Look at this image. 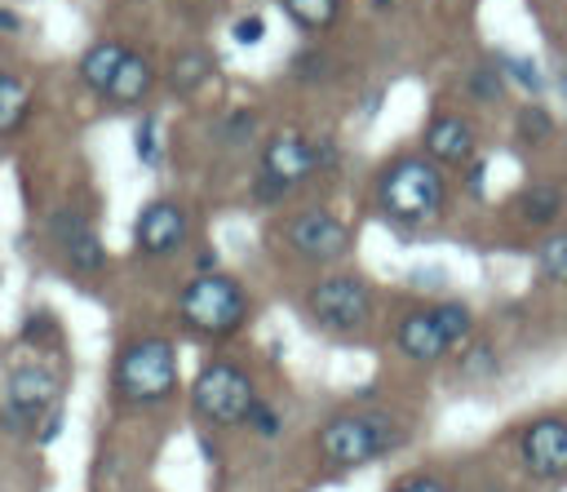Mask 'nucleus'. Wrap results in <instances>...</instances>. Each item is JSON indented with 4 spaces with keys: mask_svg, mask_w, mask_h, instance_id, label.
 <instances>
[{
    "mask_svg": "<svg viewBox=\"0 0 567 492\" xmlns=\"http://www.w3.org/2000/svg\"><path fill=\"white\" fill-rule=\"evenodd\" d=\"M425 155L443 168H461V164H470L474 160V124L465 120V115H434L430 124H425Z\"/></svg>",
    "mask_w": 567,
    "mask_h": 492,
    "instance_id": "obj_12",
    "label": "nucleus"
},
{
    "mask_svg": "<svg viewBox=\"0 0 567 492\" xmlns=\"http://www.w3.org/2000/svg\"><path fill=\"white\" fill-rule=\"evenodd\" d=\"M27 106H31L27 80L13 71H0V133H13L27 120Z\"/></svg>",
    "mask_w": 567,
    "mask_h": 492,
    "instance_id": "obj_19",
    "label": "nucleus"
},
{
    "mask_svg": "<svg viewBox=\"0 0 567 492\" xmlns=\"http://www.w3.org/2000/svg\"><path fill=\"white\" fill-rule=\"evenodd\" d=\"M18 27H22V18L13 9H0V31H18Z\"/></svg>",
    "mask_w": 567,
    "mask_h": 492,
    "instance_id": "obj_35",
    "label": "nucleus"
},
{
    "mask_svg": "<svg viewBox=\"0 0 567 492\" xmlns=\"http://www.w3.org/2000/svg\"><path fill=\"white\" fill-rule=\"evenodd\" d=\"M505 71L518 80V89H527V93H540L545 89V75L536 71V62H527V58H505Z\"/></svg>",
    "mask_w": 567,
    "mask_h": 492,
    "instance_id": "obj_29",
    "label": "nucleus"
},
{
    "mask_svg": "<svg viewBox=\"0 0 567 492\" xmlns=\"http://www.w3.org/2000/svg\"><path fill=\"white\" fill-rule=\"evenodd\" d=\"M248 426L257 430V434H279V412L270 408V403H252V412H248Z\"/></svg>",
    "mask_w": 567,
    "mask_h": 492,
    "instance_id": "obj_31",
    "label": "nucleus"
},
{
    "mask_svg": "<svg viewBox=\"0 0 567 492\" xmlns=\"http://www.w3.org/2000/svg\"><path fill=\"white\" fill-rule=\"evenodd\" d=\"M279 4L301 31H328L341 13V0H279Z\"/></svg>",
    "mask_w": 567,
    "mask_h": 492,
    "instance_id": "obj_20",
    "label": "nucleus"
},
{
    "mask_svg": "<svg viewBox=\"0 0 567 492\" xmlns=\"http://www.w3.org/2000/svg\"><path fill=\"white\" fill-rule=\"evenodd\" d=\"M536 270L549 284H567V230H554L536 244Z\"/></svg>",
    "mask_w": 567,
    "mask_h": 492,
    "instance_id": "obj_21",
    "label": "nucleus"
},
{
    "mask_svg": "<svg viewBox=\"0 0 567 492\" xmlns=\"http://www.w3.org/2000/svg\"><path fill=\"white\" fill-rule=\"evenodd\" d=\"M430 315H434V324H439V332H443L447 350L470 341V324H474V319H470V310H465L461 301H439Z\"/></svg>",
    "mask_w": 567,
    "mask_h": 492,
    "instance_id": "obj_23",
    "label": "nucleus"
},
{
    "mask_svg": "<svg viewBox=\"0 0 567 492\" xmlns=\"http://www.w3.org/2000/svg\"><path fill=\"white\" fill-rule=\"evenodd\" d=\"M4 399H9V412L13 421H35V417H49L53 403H58V372L49 363H13L4 372Z\"/></svg>",
    "mask_w": 567,
    "mask_h": 492,
    "instance_id": "obj_8",
    "label": "nucleus"
},
{
    "mask_svg": "<svg viewBox=\"0 0 567 492\" xmlns=\"http://www.w3.org/2000/svg\"><path fill=\"white\" fill-rule=\"evenodd\" d=\"M190 403L208 426H244L257 394L239 363H208L190 386Z\"/></svg>",
    "mask_w": 567,
    "mask_h": 492,
    "instance_id": "obj_5",
    "label": "nucleus"
},
{
    "mask_svg": "<svg viewBox=\"0 0 567 492\" xmlns=\"http://www.w3.org/2000/svg\"><path fill=\"white\" fill-rule=\"evenodd\" d=\"M403 492H452V488H447V479H439V474H412V479L403 483Z\"/></svg>",
    "mask_w": 567,
    "mask_h": 492,
    "instance_id": "obj_33",
    "label": "nucleus"
},
{
    "mask_svg": "<svg viewBox=\"0 0 567 492\" xmlns=\"http://www.w3.org/2000/svg\"><path fill=\"white\" fill-rule=\"evenodd\" d=\"M58 434H62V412H49V417H44V426L35 430V443H40V448H49Z\"/></svg>",
    "mask_w": 567,
    "mask_h": 492,
    "instance_id": "obj_34",
    "label": "nucleus"
},
{
    "mask_svg": "<svg viewBox=\"0 0 567 492\" xmlns=\"http://www.w3.org/2000/svg\"><path fill=\"white\" fill-rule=\"evenodd\" d=\"M306 310L328 328V332H359L372 315V288L354 275H323L306 293Z\"/></svg>",
    "mask_w": 567,
    "mask_h": 492,
    "instance_id": "obj_6",
    "label": "nucleus"
},
{
    "mask_svg": "<svg viewBox=\"0 0 567 492\" xmlns=\"http://www.w3.org/2000/svg\"><path fill=\"white\" fill-rule=\"evenodd\" d=\"M120 106H137L146 93H151V62L142 58V53H128L124 62H120V71H115V80H111V89H106Z\"/></svg>",
    "mask_w": 567,
    "mask_h": 492,
    "instance_id": "obj_18",
    "label": "nucleus"
},
{
    "mask_svg": "<svg viewBox=\"0 0 567 492\" xmlns=\"http://www.w3.org/2000/svg\"><path fill=\"white\" fill-rule=\"evenodd\" d=\"M377 4H394V0H377Z\"/></svg>",
    "mask_w": 567,
    "mask_h": 492,
    "instance_id": "obj_38",
    "label": "nucleus"
},
{
    "mask_svg": "<svg viewBox=\"0 0 567 492\" xmlns=\"http://www.w3.org/2000/svg\"><path fill=\"white\" fill-rule=\"evenodd\" d=\"M523 465L536 479H563L567 474V421L563 417H536L518 430Z\"/></svg>",
    "mask_w": 567,
    "mask_h": 492,
    "instance_id": "obj_9",
    "label": "nucleus"
},
{
    "mask_svg": "<svg viewBox=\"0 0 567 492\" xmlns=\"http://www.w3.org/2000/svg\"><path fill=\"white\" fill-rule=\"evenodd\" d=\"M474 368H483V377L496 372V355H492V346H478V350L465 355V372H474Z\"/></svg>",
    "mask_w": 567,
    "mask_h": 492,
    "instance_id": "obj_32",
    "label": "nucleus"
},
{
    "mask_svg": "<svg viewBox=\"0 0 567 492\" xmlns=\"http://www.w3.org/2000/svg\"><path fill=\"white\" fill-rule=\"evenodd\" d=\"M443 168L430 160V155H399L381 168L377 177V204L385 217L412 226V222H425L443 208Z\"/></svg>",
    "mask_w": 567,
    "mask_h": 492,
    "instance_id": "obj_1",
    "label": "nucleus"
},
{
    "mask_svg": "<svg viewBox=\"0 0 567 492\" xmlns=\"http://www.w3.org/2000/svg\"><path fill=\"white\" fill-rule=\"evenodd\" d=\"M44 230L75 270H102L106 266V248H102L97 230L89 226V217L80 208H53L44 217Z\"/></svg>",
    "mask_w": 567,
    "mask_h": 492,
    "instance_id": "obj_10",
    "label": "nucleus"
},
{
    "mask_svg": "<svg viewBox=\"0 0 567 492\" xmlns=\"http://www.w3.org/2000/svg\"><path fill=\"white\" fill-rule=\"evenodd\" d=\"M111 390L120 403L146 408V403H164L177 390V350L164 337H137L115 355L111 368Z\"/></svg>",
    "mask_w": 567,
    "mask_h": 492,
    "instance_id": "obj_2",
    "label": "nucleus"
},
{
    "mask_svg": "<svg viewBox=\"0 0 567 492\" xmlns=\"http://www.w3.org/2000/svg\"><path fill=\"white\" fill-rule=\"evenodd\" d=\"M514 129H518V137H523L527 146H540V142H549V133H554V115H549L545 106L527 102V106H518Z\"/></svg>",
    "mask_w": 567,
    "mask_h": 492,
    "instance_id": "obj_24",
    "label": "nucleus"
},
{
    "mask_svg": "<svg viewBox=\"0 0 567 492\" xmlns=\"http://www.w3.org/2000/svg\"><path fill=\"white\" fill-rule=\"evenodd\" d=\"M261 168L275 173L279 182H288V186H297V182H306L323 164H319V146L310 137H301V133H275L270 146H266V155H261Z\"/></svg>",
    "mask_w": 567,
    "mask_h": 492,
    "instance_id": "obj_13",
    "label": "nucleus"
},
{
    "mask_svg": "<svg viewBox=\"0 0 567 492\" xmlns=\"http://www.w3.org/2000/svg\"><path fill=\"white\" fill-rule=\"evenodd\" d=\"M124 58H128V49H124V44H115V40H97V44H89V49H84V58H80V80H84L89 89L106 93Z\"/></svg>",
    "mask_w": 567,
    "mask_h": 492,
    "instance_id": "obj_16",
    "label": "nucleus"
},
{
    "mask_svg": "<svg viewBox=\"0 0 567 492\" xmlns=\"http://www.w3.org/2000/svg\"><path fill=\"white\" fill-rule=\"evenodd\" d=\"M213 66H217V62H213L208 49H182V53H173V62H168V89H173V93H195V89L208 84Z\"/></svg>",
    "mask_w": 567,
    "mask_h": 492,
    "instance_id": "obj_17",
    "label": "nucleus"
},
{
    "mask_svg": "<svg viewBox=\"0 0 567 492\" xmlns=\"http://www.w3.org/2000/svg\"><path fill=\"white\" fill-rule=\"evenodd\" d=\"M563 208H567V195L554 182H532L518 191V217L532 226H554L563 217Z\"/></svg>",
    "mask_w": 567,
    "mask_h": 492,
    "instance_id": "obj_15",
    "label": "nucleus"
},
{
    "mask_svg": "<svg viewBox=\"0 0 567 492\" xmlns=\"http://www.w3.org/2000/svg\"><path fill=\"white\" fill-rule=\"evenodd\" d=\"M177 310H182L186 328H195L204 337H230L248 319V297L226 275H199V279H190L182 288Z\"/></svg>",
    "mask_w": 567,
    "mask_h": 492,
    "instance_id": "obj_3",
    "label": "nucleus"
},
{
    "mask_svg": "<svg viewBox=\"0 0 567 492\" xmlns=\"http://www.w3.org/2000/svg\"><path fill=\"white\" fill-rule=\"evenodd\" d=\"M186 230H190V222H186V213H182L173 199H151V204L137 213V222H133V239H137V248H142L146 257H168V253H177V248L186 244Z\"/></svg>",
    "mask_w": 567,
    "mask_h": 492,
    "instance_id": "obj_11",
    "label": "nucleus"
},
{
    "mask_svg": "<svg viewBox=\"0 0 567 492\" xmlns=\"http://www.w3.org/2000/svg\"><path fill=\"white\" fill-rule=\"evenodd\" d=\"M465 93H470L474 102H483V106L501 102V93H505V75L496 71V62H474V66L465 71Z\"/></svg>",
    "mask_w": 567,
    "mask_h": 492,
    "instance_id": "obj_22",
    "label": "nucleus"
},
{
    "mask_svg": "<svg viewBox=\"0 0 567 492\" xmlns=\"http://www.w3.org/2000/svg\"><path fill=\"white\" fill-rule=\"evenodd\" d=\"M58 319L49 315V310H31L27 319H22V341L27 346H40V350H53L58 346Z\"/></svg>",
    "mask_w": 567,
    "mask_h": 492,
    "instance_id": "obj_25",
    "label": "nucleus"
},
{
    "mask_svg": "<svg viewBox=\"0 0 567 492\" xmlns=\"http://www.w3.org/2000/svg\"><path fill=\"white\" fill-rule=\"evenodd\" d=\"M133 146H137V160H142L146 168L159 164V120H155V115H146V120L133 129Z\"/></svg>",
    "mask_w": 567,
    "mask_h": 492,
    "instance_id": "obj_27",
    "label": "nucleus"
},
{
    "mask_svg": "<svg viewBox=\"0 0 567 492\" xmlns=\"http://www.w3.org/2000/svg\"><path fill=\"white\" fill-rule=\"evenodd\" d=\"M284 191H288V182H279L275 173L257 168V177H252V199L257 204H275V199H284Z\"/></svg>",
    "mask_w": 567,
    "mask_h": 492,
    "instance_id": "obj_30",
    "label": "nucleus"
},
{
    "mask_svg": "<svg viewBox=\"0 0 567 492\" xmlns=\"http://www.w3.org/2000/svg\"><path fill=\"white\" fill-rule=\"evenodd\" d=\"M284 235H288V244H292L301 257H310V262H337V257L350 253V230H346V222L332 217L328 208H301V213H292V217L284 222Z\"/></svg>",
    "mask_w": 567,
    "mask_h": 492,
    "instance_id": "obj_7",
    "label": "nucleus"
},
{
    "mask_svg": "<svg viewBox=\"0 0 567 492\" xmlns=\"http://www.w3.org/2000/svg\"><path fill=\"white\" fill-rule=\"evenodd\" d=\"M558 89H563V98H567V71H563V75H558Z\"/></svg>",
    "mask_w": 567,
    "mask_h": 492,
    "instance_id": "obj_37",
    "label": "nucleus"
},
{
    "mask_svg": "<svg viewBox=\"0 0 567 492\" xmlns=\"http://www.w3.org/2000/svg\"><path fill=\"white\" fill-rule=\"evenodd\" d=\"M257 133V111H248V106H239V111H230L226 120H221V129H217V137L221 142H230V146H239V142H248Z\"/></svg>",
    "mask_w": 567,
    "mask_h": 492,
    "instance_id": "obj_26",
    "label": "nucleus"
},
{
    "mask_svg": "<svg viewBox=\"0 0 567 492\" xmlns=\"http://www.w3.org/2000/svg\"><path fill=\"white\" fill-rule=\"evenodd\" d=\"M399 443V430L390 426V417L372 412V417H332L323 430H319V452L328 465L337 470H350V465H368L377 457H385L390 448Z\"/></svg>",
    "mask_w": 567,
    "mask_h": 492,
    "instance_id": "obj_4",
    "label": "nucleus"
},
{
    "mask_svg": "<svg viewBox=\"0 0 567 492\" xmlns=\"http://www.w3.org/2000/svg\"><path fill=\"white\" fill-rule=\"evenodd\" d=\"M390 492H403V483H399V488H390Z\"/></svg>",
    "mask_w": 567,
    "mask_h": 492,
    "instance_id": "obj_39",
    "label": "nucleus"
},
{
    "mask_svg": "<svg viewBox=\"0 0 567 492\" xmlns=\"http://www.w3.org/2000/svg\"><path fill=\"white\" fill-rule=\"evenodd\" d=\"M470 191H483V160L470 164Z\"/></svg>",
    "mask_w": 567,
    "mask_h": 492,
    "instance_id": "obj_36",
    "label": "nucleus"
},
{
    "mask_svg": "<svg viewBox=\"0 0 567 492\" xmlns=\"http://www.w3.org/2000/svg\"><path fill=\"white\" fill-rule=\"evenodd\" d=\"M230 40H235V44H244V49L261 44V40H266V18H257V13H244V18L230 27Z\"/></svg>",
    "mask_w": 567,
    "mask_h": 492,
    "instance_id": "obj_28",
    "label": "nucleus"
},
{
    "mask_svg": "<svg viewBox=\"0 0 567 492\" xmlns=\"http://www.w3.org/2000/svg\"><path fill=\"white\" fill-rule=\"evenodd\" d=\"M394 346L408 359H416V363H434L447 350V341H443V332H439V324H434L430 310H408L399 319V328H394Z\"/></svg>",
    "mask_w": 567,
    "mask_h": 492,
    "instance_id": "obj_14",
    "label": "nucleus"
}]
</instances>
